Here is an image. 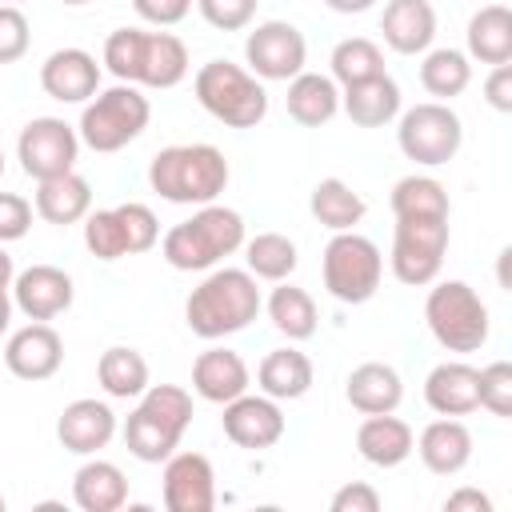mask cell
<instances>
[{
    "label": "cell",
    "instance_id": "1",
    "mask_svg": "<svg viewBox=\"0 0 512 512\" xmlns=\"http://www.w3.org/2000/svg\"><path fill=\"white\" fill-rule=\"evenodd\" d=\"M264 308L256 276L248 268H212L184 300V320L200 340H224L244 332Z\"/></svg>",
    "mask_w": 512,
    "mask_h": 512
},
{
    "label": "cell",
    "instance_id": "2",
    "mask_svg": "<svg viewBox=\"0 0 512 512\" xmlns=\"http://www.w3.org/2000/svg\"><path fill=\"white\" fill-rule=\"evenodd\" d=\"M248 240L244 232V216L236 208L224 204H200L188 220L172 224L160 240V256L176 268V272H208L216 268L224 256L240 252Z\"/></svg>",
    "mask_w": 512,
    "mask_h": 512
},
{
    "label": "cell",
    "instance_id": "3",
    "mask_svg": "<svg viewBox=\"0 0 512 512\" xmlns=\"http://www.w3.org/2000/svg\"><path fill=\"white\" fill-rule=\"evenodd\" d=\"M192 424V392L180 384H148L124 420V448L140 464H164Z\"/></svg>",
    "mask_w": 512,
    "mask_h": 512
},
{
    "label": "cell",
    "instance_id": "4",
    "mask_svg": "<svg viewBox=\"0 0 512 512\" xmlns=\"http://www.w3.org/2000/svg\"><path fill=\"white\" fill-rule=\"evenodd\" d=\"M228 176L216 144H168L148 160V184L168 204H212L228 188Z\"/></svg>",
    "mask_w": 512,
    "mask_h": 512
},
{
    "label": "cell",
    "instance_id": "5",
    "mask_svg": "<svg viewBox=\"0 0 512 512\" xmlns=\"http://www.w3.org/2000/svg\"><path fill=\"white\" fill-rule=\"evenodd\" d=\"M192 92H196L200 108L228 128H256L268 116L264 80H256L244 64H232V60L200 64L192 76Z\"/></svg>",
    "mask_w": 512,
    "mask_h": 512
},
{
    "label": "cell",
    "instance_id": "6",
    "mask_svg": "<svg viewBox=\"0 0 512 512\" xmlns=\"http://www.w3.org/2000/svg\"><path fill=\"white\" fill-rule=\"evenodd\" d=\"M424 324L448 352H480L488 344V304L464 280H432L424 296Z\"/></svg>",
    "mask_w": 512,
    "mask_h": 512
},
{
    "label": "cell",
    "instance_id": "7",
    "mask_svg": "<svg viewBox=\"0 0 512 512\" xmlns=\"http://www.w3.org/2000/svg\"><path fill=\"white\" fill-rule=\"evenodd\" d=\"M152 120V104L136 84H112L96 92L76 124V136L92 152H120L128 148Z\"/></svg>",
    "mask_w": 512,
    "mask_h": 512
},
{
    "label": "cell",
    "instance_id": "8",
    "mask_svg": "<svg viewBox=\"0 0 512 512\" xmlns=\"http://www.w3.org/2000/svg\"><path fill=\"white\" fill-rule=\"evenodd\" d=\"M320 272H324V288L332 300L368 304L384 280V256H380L376 240L348 228V232H332V240L324 244Z\"/></svg>",
    "mask_w": 512,
    "mask_h": 512
},
{
    "label": "cell",
    "instance_id": "9",
    "mask_svg": "<svg viewBox=\"0 0 512 512\" xmlns=\"http://www.w3.org/2000/svg\"><path fill=\"white\" fill-rule=\"evenodd\" d=\"M396 144H400V152H404L412 164L440 168V164H448V160L460 152V144H464V124H460V116L452 112V104H444V100H424V104H412L408 112H400Z\"/></svg>",
    "mask_w": 512,
    "mask_h": 512
},
{
    "label": "cell",
    "instance_id": "10",
    "mask_svg": "<svg viewBox=\"0 0 512 512\" xmlns=\"http://www.w3.org/2000/svg\"><path fill=\"white\" fill-rule=\"evenodd\" d=\"M448 220H396L392 228V252L388 268L400 284L424 288L440 276L444 256H448Z\"/></svg>",
    "mask_w": 512,
    "mask_h": 512
},
{
    "label": "cell",
    "instance_id": "11",
    "mask_svg": "<svg viewBox=\"0 0 512 512\" xmlns=\"http://www.w3.org/2000/svg\"><path fill=\"white\" fill-rule=\"evenodd\" d=\"M76 156H80V136L60 116H36L16 136V160L32 180H52L72 172Z\"/></svg>",
    "mask_w": 512,
    "mask_h": 512
},
{
    "label": "cell",
    "instance_id": "12",
    "mask_svg": "<svg viewBox=\"0 0 512 512\" xmlns=\"http://www.w3.org/2000/svg\"><path fill=\"white\" fill-rule=\"evenodd\" d=\"M244 60L256 80H292L308 64V40L288 20H264L244 36Z\"/></svg>",
    "mask_w": 512,
    "mask_h": 512
},
{
    "label": "cell",
    "instance_id": "13",
    "mask_svg": "<svg viewBox=\"0 0 512 512\" xmlns=\"http://www.w3.org/2000/svg\"><path fill=\"white\" fill-rule=\"evenodd\" d=\"M224 416H220V428L224 436L244 448V452H264L272 448L280 436H284V412H280V400L264 396V392H240L236 400L220 404Z\"/></svg>",
    "mask_w": 512,
    "mask_h": 512
},
{
    "label": "cell",
    "instance_id": "14",
    "mask_svg": "<svg viewBox=\"0 0 512 512\" xmlns=\"http://www.w3.org/2000/svg\"><path fill=\"white\" fill-rule=\"evenodd\" d=\"M160 496L168 512H212L216 508V472L204 452H172L164 460Z\"/></svg>",
    "mask_w": 512,
    "mask_h": 512
},
{
    "label": "cell",
    "instance_id": "15",
    "mask_svg": "<svg viewBox=\"0 0 512 512\" xmlns=\"http://www.w3.org/2000/svg\"><path fill=\"white\" fill-rule=\"evenodd\" d=\"M64 364V340L48 320H32L24 328H16L4 344V368L16 380L40 384L48 376H56Z\"/></svg>",
    "mask_w": 512,
    "mask_h": 512
},
{
    "label": "cell",
    "instance_id": "16",
    "mask_svg": "<svg viewBox=\"0 0 512 512\" xmlns=\"http://www.w3.org/2000/svg\"><path fill=\"white\" fill-rule=\"evenodd\" d=\"M8 292H12V308H20L28 320H56L76 300L72 276L56 264H32V268L16 272Z\"/></svg>",
    "mask_w": 512,
    "mask_h": 512
},
{
    "label": "cell",
    "instance_id": "17",
    "mask_svg": "<svg viewBox=\"0 0 512 512\" xmlns=\"http://www.w3.org/2000/svg\"><path fill=\"white\" fill-rule=\"evenodd\" d=\"M112 436H116V412L108 400L80 396L64 404V412L56 416V440L72 456H96L100 448L112 444Z\"/></svg>",
    "mask_w": 512,
    "mask_h": 512
},
{
    "label": "cell",
    "instance_id": "18",
    "mask_svg": "<svg viewBox=\"0 0 512 512\" xmlns=\"http://www.w3.org/2000/svg\"><path fill=\"white\" fill-rule=\"evenodd\" d=\"M40 88L60 104H88L100 92V64L84 48H56L40 64Z\"/></svg>",
    "mask_w": 512,
    "mask_h": 512
},
{
    "label": "cell",
    "instance_id": "19",
    "mask_svg": "<svg viewBox=\"0 0 512 512\" xmlns=\"http://www.w3.org/2000/svg\"><path fill=\"white\" fill-rule=\"evenodd\" d=\"M380 36L396 56H424L436 40L432 0H388L380 12Z\"/></svg>",
    "mask_w": 512,
    "mask_h": 512
},
{
    "label": "cell",
    "instance_id": "20",
    "mask_svg": "<svg viewBox=\"0 0 512 512\" xmlns=\"http://www.w3.org/2000/svg\"><path fill=\"white\" fill-rule=\"evenodd\" d=\"M248 384H252V372H248L244 356L232 348L212 344L192 360V392L208 404H228L240 392H248Z\"/></svg>",
    "mask_w": 512,
    "mask_h": 512
},
{
    "label": "cell",
    "instance_id": "21",
    "mask_svg": "<svg viewBox=\"0 0 512 512\" xmlns=\"http://www.w3.org/2000/svg\"><path fill=\"white\" fill-rule=\"evenodd\" d=\"M412 452L420 456V464L436 476H456L468 468L472 460V432L460 416H440L432 424H424V432L416 436Z\"/></svg>",
    "mask_w": 512,
    "mask_h": 512
},
{
    "label": "cell",
    "instance_id": "22",
    "mask_svg": "<svg viewBox=\"0 0 512 512\" xmlns=\"http://www.w3.org/2000/svg\"><path fill=\"white\" fill-rule=\"evenodd\" d=\"M412 444H416V432L408 428V420H400L392 412L364 416L356 428V452L372 468H400L412 456Z\"/></svg>",
    "mask_w": 512,
    "mask_h": 512
},
{
    "label": "cell",
    "instance_id": "23",
    "mask_svg": "<svg viewBox=\"0 0 512 512\" xmlns=\"http://www.w3.org/2000/svg\"><path fill=\"white\" fill-rule=\"evenodd\" d=\"M344 396L360 416H376V412H396L404 400V380L392 364L384 360H364L348 372L344 380Z\"/></svg>",
    "mask_w": 512,
    "mask_h": 512
},
{
    "label": "cell",
    "instance_id": "24",
    "mask_svg": "<svg viewBox=\"0 0 512 512\" xmlns=\"http://www.w3.org/2000/svg\"><path fill=\"white\" fill-rule=\"evenodd\" d=\"M424 404L436 416H468L480 408V392H476V368L464 360H440L428 376H424Z\"/></svg>",
    "mask_w": 512,
    "mask_h": 512
},
{
    "label": "cell",
    "instance_id": "25",
    "mask_svg": "<svg viewBox=\"0 0 512 512\" xmlns=\"http://www.w3.org/2000/svg\"><path fill=\"white\" fill-rule=\"evenodd\" d=\"M32 212L56 228L80 224L92 212V184L72 168L64 176L52 180H36V196H32Z\"/></svg>",
    "mask_w": 512,
    "mask_h": 512
},
{
    "label": "cell",
    "instance_id": "26",
    "mask_svg": "<svg viewBox=\"0 0 512 512\" xmlns=\"http://www.w3.org/2000/svg\"><path fill=\"white\" fill-rule=\"evenodd\" d=\"M340 112L356 128H384L400 116V84L380 72L372 80H360L352 88H340Z\"/></svg>",
    "mask_w": 512,
    "mask_h": 512
},
{
    "label": "cell",
    "instance_id": "27",
    "mask_svg": "<svg viewBox=\"0 0 512 512\" xmlns=\"http://www.w3.org/2000/svg\"><path fill=\"white\" fill-rule=\"evenodd\" d=\"M284 108L300 128H320L340 112V84L332 76H324V72H308L304 68V72H296L288 80Z\"/></svg>",
    "mask_w": 512,
    "mask_h": 512
},
{
    "label": "cell",
    "instance_id": "28",
    "mask_svg": "<svg viewBox=\"0 0 512 512\" xmlns=\"http://www.w3.org/2000/svg\"><path fill=\"white\" fill-rule=\"evenodd\" d=\"M72 500L84 512H116L128 504V476L112 460H84L72 476Z\"/></svg>",
    "mask_w": 512,
    "mask_h": 512
},
{
    "label": "cell",
    "instance_id": "29",
    "mask_svg": "<svg viewBox=\"0 0 512 512\" xmlns=\"http://www.w3.org/2000/svg\"><path fill=\"white\" fill-rule=\"evenodd\" d=\"M188 44L172 32H144L136 88H176L188 76Z\"/></svg>",
    "mask_w": 512,
    "mask_h": 512
},
{
    "label": "cell",
    "instance_id": "30",
    "mask_svg": "<svg viewBox=\"0 0 512 512\" xmlns=\"http://www.w3.org/2000/svg\"><path fill=\"white\" fill-rule=\"evenodd\" d=\"M312 380H316V368L300 348H272L256 368V384L272 400H300L308 396Z\"/></svg>",
    "mask_w": 512,
    "mask_h": 512
},
{
    "label": "cell",
    "instance_id": "31",
    "mask_svg": "<svg viewBox=\"0 0 512 512\" xmlns=\"http://www.w3.org/2000/svg\"><path fill=\"white\" fill-rule=\"evenodd\" d=\"M468 60L480 64H512V8L484 4L468 20Z\"/></svg>",
    "mask_w": 512,
    "mask_h": 512
},
{
    "label": "cell",
    "instance_id": "32",
    "mask_svg": "<svg viewBox=\"0 0 512 512\" xmlns=\"http://www.w3.org/2000/svg\"><path fill=\"white\" fill-rule=\"evenodd\" d=\"M388 208H392L396 220H448V216H452L448 188H444L436 176H424V172L400 176V180L392 184Z\"/></svg>",
    "mask_w": 512,
    "mask_h": 512
},
{
    "label": "cell",
    "instance_id": "33",
    "mask_svg": "<svg viewBox=\"0 0 512 512\" xmlns=\"http://www.w3.org/2000/svg\"><path fill=\"white\" fill-rule=\"evenodd\" d=\"M308 212H312L316 224H324L328 232H348V228H356V224L364 220L368 204H364V196H360L348 180L324 176V180H316V188H312V196H308Z\"/></svg>",
    "mask_w": 512,
    "mask_h": 512
},
{
    "label": "cell",
    "instance_id": "34",
    "mask_svg": "<svg viewBox=\"0 0 512 512\" xmlns=\"http://www.w3.org/2000/svg\"><path fill=\"white\" fill-rule=\"evenodd\" d=\"M96 380L112 400H136L152 384V372H148L144 352H136L128 344H112L96 360Z\"/></svg>",
    "mask_w": 512,
    "mask_h": 512
},
{
    "label": "cell",
    "instance_id": "35",
    "mask_svg": "<svg viewBox=\"0 0 512 512\" xmlns=\"http://www.w3.org/2000/svg\"><path fill=\"white\" fill-rule=\"evenodd\" d=\"M264 308H268V320H272V328L280 332V336H288V340H308V336H316V300L304 292V288H296V284H288V280H280L276 288H272V296L264 300Z\"/></svg>",
    "mask_w": 512,
    "mask_h": 512
},
{
    "label": "cell",
    "instance_id": "36",
    "mask_svg": "<svg viewBox=\"0 0 512 512\" xmlns=\"http://www.w3.org/2000/svg\"><path fill=\"white\" fill-rule=\"evenodd\" d=\"M420 84L436 100H452L472 84V60L460 48H428L420 60Z\"/></svg>",
    "mask_w": 512,
    "mask_h": 512
},
{
    "label": "cell",
    "instance_id": "37",
    "mask_svg": "<svg viewBox=\"0 0 512 512\" xmlns=\"http://www.w3.org/2000/svg\"><path fill=\"white\" fill-rule=\"evenodd\" d=\"M300 256H296V244L284 236V232H256L252 240H244V268L256 276V280H288L296 272Z\"/></svg>",
    "mask_w": 512,
    "mask_h": 512
},
{
    "label": "cell",
    "instance_id": "38",
    "mask_svg": "<svg viewBox=\"0 0 512 512\" xmlns=\"http://www.w3.org/2000/svg\"><path fill=\"white\" fill-rule=\"evenodd\" d=\"M328 64H332V80H336L340 88H352V84L372 80V76L384 72V52H380V44L368 40V36H348V40H340V44L332 48Z\"/></svg>",
    "mask_w": 512,
    "mask_h": 512
},
{
    "label": "cell",
    "instance_id": "39",
    "mask_svg": "<svg viewBox=\"0 0 512 512\" xmlns=\"http://www.w3.org/2000/svg\"><path fill=\"white\" fill-rule=\"evenodd\" d=\"M84 248H88L96 260H104V264L132 256L128 232H124V220H120L116 208H96V212L84 216Z\"/></svg>",
    "mask_w": 512,
    "mask_h": 512
},
{
    "label": "cell",
    "instance_id": "40",
    "mask_svg": "<svg viewBox=\"0 0 512 512\" xmlns=\"http://www.w3.org/2000/svg\"><path fill=\"white\" fill-rule=\"evenodd\" d=\"M140 48H144V28H116V32H108V40H104V68L120 84H136Z\"/></svg>",
    "mask_w": 512,
    "mask_h": 512
},
{
    "label": "cell",
    "instance_id": "41",
    "mask_svg": "<svg viewBox=\"0 0 512 512\" xmlns=\"http://www.w3.org/2000/svg\"><path fill=\"white\" fill-rule=\"evenodd\" d=\"M476 392H480V408L508 420L512 416V364L492 360V364L476 368Z\"/></svg>",
    "mask_w": 512,
    "mask_h": 512
},
{
    "label": "cell",
    "instance_id": "42",
    "mask_svg": "<svg viewBox=\"0 0 512 512\" xmlns=\"http://www.w3.org/2000/svg\"><path fill=\"white\" fill-rule=\"evenodd\" d=\"M116 212H120V220H124V232H128V248H132V256H140V252L156 248V240H160V220H156V212H152L148 204L128 200V204H116Z\"/></svg>",
    "mask_w": 512,
    "mask_h": 512
},
{
    "label": "cell",
    "instance_id": "43",
    "mask_svg": "<svg viewBox=\"0 0 512 512\" xmlns=\"http://www.w3.org/2000/svg\"><path fill=\"white\" fill-rule=\"evenodd\" d=\"M28 44H32V28L20 4H0V64H16L28 52Z\"/></svg>",
    "mask_w": 512,
    "mask_h": 512
},
{
    "label": "cell",
    "instance_id": "44",
    "mask_svg": "<svg viewBox=\"0 0 512 512\" xmlns=\"http://www.w3.org/2000/svg\"><path fill=\"white\" fill-rule=\"evenodd\" d=\"M256 4H260V0H196L204 24H212V28H220V32H240V28H248L252 16H256Z\"/></svg>",
    "mask_w": 512,
    "mask_h": 512
},
{
    "label": "cell",
    "instance_id": "45",
    "mask_svg": "<svg viewBox=\"0 0 512 512\" xmlns=\"http://www.w3.org/2000/svg\"><path fill=\"white\" fill-rule=\"evenodd\" d=\"M28 228H32V204L20 192H0V244L28 236Z\"/></svg>",
    "mask_w": 512,
    "mask_h": 512
},
{
    "label": "cell",
    "instance_id": "46",
    "mask_svg": "<svg viewBox=\"0 0 512 512\" xmlns=\"http://www.w3.org/2000/svg\"><path fill=\"white\" fill-rule=\"evenodd\" d=\"M328 508L332 512H380V492L372 484H364V480H352V484L332 492Z\"/></svg>",
    "mask_w": 512,
    "mask_h": 512
},
{
    "label": "cell",
    "instance_id": "47",
    "mask_svg": "<svg viewBox=\"0 0 512 512\" xmlns=\"http://www.w3.org/2000/svg\"><path fill=\"white\" fill-rule=\"evenodd\" d=\"M132 8L140 20H148L156 28H172L192 12V0H132Z\"/></svg>",
    "mask_w": 512,
    "mask_h": 512
},
{
    "label": "cell",
    "instance_id": "48",
    "mask_svg": "<svg viewBox=\"0 0 512 512\" xmlns=\"http://www.w3.org/2000/svg\"><path fill=\"white\" fill-rule=\"evenodd\" d=\"M484 100L496 112H512V64H492V72L484 80Z\"/></svg>",
    "mask_w": 512,
    "mask_h": 512
},
{
    "label": "cell",
    "instance_id": "49",
    "mask_svg": "<svg viewBox=\"0 0 512 512\" xmlns=\"http://www.w3.org/2000/svg\"><path fill=\"white\" fill-rule=\"evenodd\" d=\"M444 512H492V500L480 488H456L444 500Z\"/></svg>",
    "mask_w": 512,
    "mask_h": 512
},
{
    "label": "cell",
    "instance_id": "50",
    "mask_svg": "<svg viewBox=\"0 0 512 512\" xmlns=\"http://www.w3.org/2000/svg\"><path fill=\"white\" fill-rule=\"evenodd\" d=\"M332 12H340V16H352V12H368L376 0H324Z\"/></svg>",
    "mask_w": 512,
    "mask_h": 512
},
{
    "label": "cell",
    "instance_id": "51",
    "mask_svg": "<svg viewBox=\"0 0 512 512\" xmlns=\"http://www.w3.org/2000/svg\"><path fill=\"white\" fill-rule=\"evenodd\" d=\"M12 280H16V264H12V256H8L4 244H0V292H8Z\"/></svg>",
    "mask_w": 512,
    "mask_h": 512
},
{
    "label": "cell",
    "instance_id": "52",
    "mask_svg": "<svg viewBox=\"0 0 512 512\" xmlns=\"http://www.w3.org/2000/svg\"><path fill=\"white\" fill-rule=\"evenodd\" d=\"M8 324H12V296L0 292V336L8 332Z\"/></svg>",
    "mask_w": 512,
    "mask_h": 512
},
{
    "label": "cell",
    "instance_id": "53",
    "mask_svg": "<svg viewBox=\"0 0 512 512\" xmlns=\"http://www.w3.org/2000/svg\"><path fill=\"white\" fill-rule=\"evenodd\" d=\"M60 4H92V0H60Z\"/></svg>",
    "mask_w": 512,
    "mask_h": 512
},
{
    "label": "cell",
    "instance_id": "54",
    "mask_svg": "<svg viewBox=\"0 0 512 512\" xmlns=\"http://www.w3.org/2000/svg\"><path fill=\"white\" fill-rule=\"evenodd\" d=\"M0 176H4V148H0Z\"/></svg>",
    "mask_w": 512,
    "mask_h": 512
},
{
    "label": "cell",
    "instance_id": "55",
    "mask_svg": "<svg viewBox=\"0 0 512 512\" xmlns=\"http://www.w3.org/2000/svg\"><path fill=\"white\" fill-rule=\"evenodd\" d=\"M4 4H24V0H4Z\"/></svg>",
    "mask_w": 512,
    "mask_h": 512
},
{
    "label": "cell",
    "instance_id": "56",
    "mask_svg": "<svg viewBox=\"0 0 512 512\" xmlns=\"http://www.w3.org/2000/svg\"><path fill=\"white\" fill-rule=\"evenodd\" d=\"M0 512H4V496H0Z\"/></svg>",
    "mask_w": 512,
    "mask_h": 512
}]
</instances>
